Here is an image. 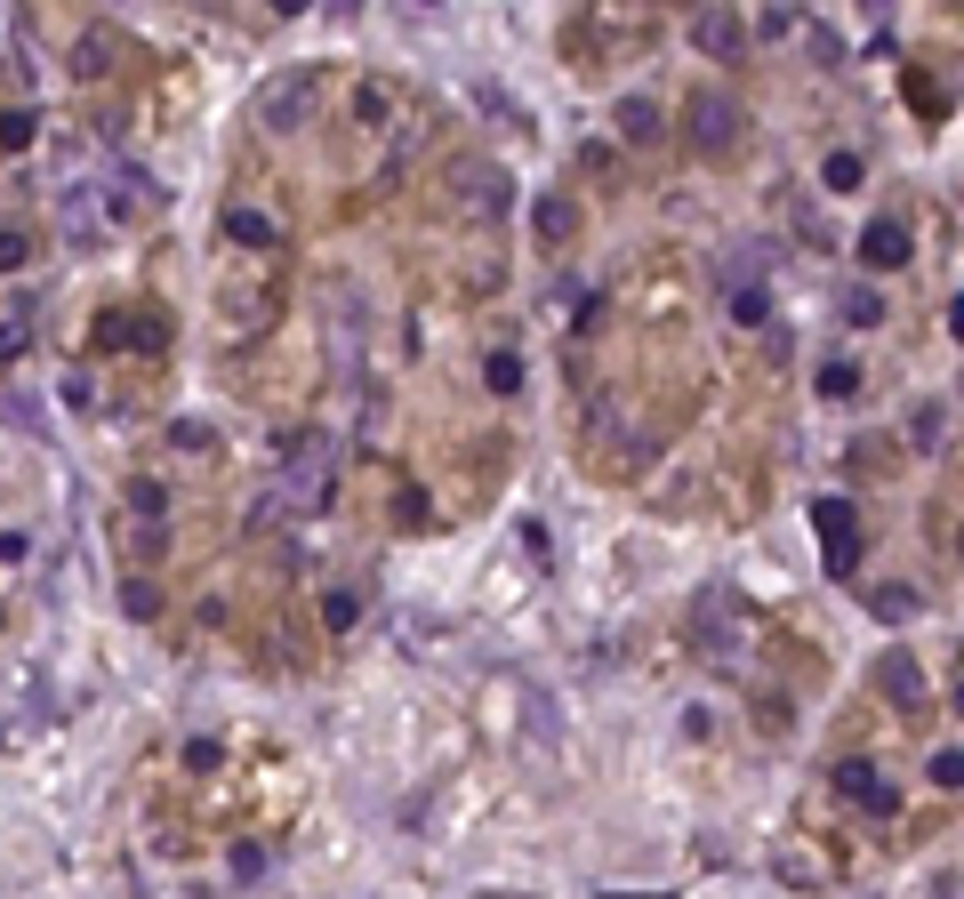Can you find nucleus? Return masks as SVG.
I'll return each instance as SVG.
<instances>
[{"label":"nucleus","mask_w":964,"mask_h":899,"mask_svg":"<svg viewBox=\"0 0 964 899\" xmlns=\"http://www.w3.org/2000/svg\"><path fill=\"white\" fill-rule=\"evenodd\" d=\"M683 635H692V650H700L707 667H740V659H747V618H740V603L723 595V586L692 595V610H683Z\"/></svg>","instance_id":"f257e3e1"},{"label":"nucleus","mask_w":964,"mask_h":899,"mask_svg":"<svg viewBox=\"0 0 964 899\" xmlns=\"http://www.w3.org/2000/svg\"><path fill=\"white\" fill-rule=\"evenodd\" d=\"M451 193H459V210H474V218H506V201H514V178L499 161H451Z\"/></svg>","instance_id":"f03ea898"},{"label":"nucleus","mask_w":964,"mask_h":899,"mask_svg":"<svg viewBox=\"0 0 964 899\" xmlns=\"http://www.w3.org/2000/svg\"><path fill=\"white\" fill-rule=\"evenodd\" d=\"M683 129H692L700 153H723V145L740 137V105H732L723 89H692V97H683Z\"/></svg>","instance_id":"7ed1b4c3"},{"label":"nucleus","mask_w":964,"mask_h":899,"mask_svg":"<svg viewBox=\"0 0 964 899\" xmlns=\"http://www.w3.org/2000/svg\"><path fill=\"white\" fill-rule=\"evenodd\" d=\"M812 531H820V546H829V570L844 578L860 563V514H852V498H820L812 506Z\"/></svg>","instance_id":"20e7f679"},{"label":"nucleus","mask_w":964,"mask_h":899,"mask_svg":"<svg viewBox=\"0 0 964 899\" xmlns=\"http://www.w3.org/2000/svg\"><path fill=\"white\" fill-rule=\"evenodd\" d=\"M916 257V233H908V218H868V225H860V265H876V273H901Z\"/></svg>","instance_id":"39448f33"},{"label":"nucleus","mask_w":964,"mask_h":899,"mask_svg":"<svg viewBox=\"0 0 964 899\" xmlns=\"http://www.w3.org/2000/svg\"><path fill=\"white\" fill-rule=\"evenodd\" d=\"M836 795H844V804H860V811H876V819L901 811V787H892L876 764H836Z\"/></svg>","instance_id":"423d86ee"},{"label":"nucleus","mask_w":964,"mask_h":899,"mask_svg":"<svg viewBox=\"0 0 964 899\" xmlns=\"http://www.w3.org/2000/svg\"><path fill=\"white\" fill-rule=\"evenodd\" d=\"M692 49H700V57H715V64H740L747 24H740L732 9H692Z\"/></svg>","instance_id":"0eeeda50"},{"label":"nucleus","mask_w":964,"mask_h":899,"mask_svg":"<svg viewBox=\"0 0 964 899\" xmlns=\"http://www.w3.org/2000/svg\"><path fill=\"white\" fill-rule=\"evenodd\" d=\"M611 129L627 137V145H660V129H667V113H660V97H643V89H627L611 105Z\"/></svg>","instance_id":"6e6552de"},{"label":"nucleus","mask_w":964,"mask_h":899,"mask_svg":"<svg viewBox=\"0 0 964 899\" xmlns=\"http://www.w3.org/2000/svg\"><path fill=\"white\" fill-rule=\"evenodd\" d=\"M868 683L884 690V699H892V707H916V699H924V667L908 659V650H884V659L868 667Z\"/></svg>","instance_id":"1a4fd4ad"},{"label":"nucleus","mask_w":964,"mask_h":899,"mask_svg":"<svg viewBox=\"0 0 964 899\" xmlns=\"http://www.w3.org/2000/svg\"><path fill=\"white\" fill-rule=\"evenodd\" d=\"M258 113H265L273 129H298L305 113H314V81H273V89L258 97Z\"/></svg>","instance_id":"9d476101"},{"label":"nucleus","mask_w":964,"mask_h":899,"mask_svg":"<svg viewBox=\"0 0 964 899\" xmlns=\"http://www.w3.org/2000/svg\"><path fill=\"white\" fill-rule=\"evenodd\" d=\"M860 603H868V618H884V627H908V618L924 610L916 586H860Z\"/></svg>","instance_id":"9b49d317"},{"label":"nucleus","mask_w":964,"mask_h":899,"mask_svg":"<svg viewBox=\"0 0 964 899\" xmlns=\"http://www.w3.org/2000/svg\"><path fill=\"white\" fill-rule=\"evenodd\" d=\"M531 225H539V241H546V250H563V241L579 233V210H571V201H563V193H546V201H539V210H531Z\"/></svg>","instance_id":"f8f14e48"},{"label":"nucleus","mask_w":964,"mask_h":899,"mask_svg":"<svg viewBox=\"0 0 964 899\" xmlns=\"http://www.w3.org/2000/svg\"><path fill=\"white\" fill-rule=\"evenodd\" d=\"M820 185H829V193H860V185H868V161H860L852 145H836L829 161H820Z\"/></svg>","instance_id":"ddd939ff"},{"label":"nucleus","mask_w":964,"mask_h":899,"mask_svg":"<svg viewBox=\"0 0 964 899\" xmlns=\"http://www.w3.org/2000/svg\"><path fill=\"white\" fill-rule=\"evenodd\" d=\"M836 314H844V330H876V322H884V297H876L868 282H852V290L836 297Z\"/></svg>","instance_id":"4468645a"},{"label":"nucleus","mask_w":964,"mask_h":899,"mask_svg":"<svg viewBox=\"0 0 964 899\" xmlns=\"http://www.w3.org/2000/svg\"><path fill=\"white\" fill-rule=\"evenodd\" d=\"M732 322H740V330H772V297H764V282H732Z\"/></svg>","instance_id":"2eb2a0df"},{"label":"nucleus","mask_w":964,"mask_h":899,"mask_svg":"<svg viewBox=\"0 0 964 899\" xmlns=\"http://www.w3.org/2000/svg\"><path fill=\"white\" fill-rule=\"evenodd\" d=\"M225 241H241V250H273V218H258V210H225Z\"/></svg>","instance_id":"dca6fc26"},{"label":"nucleus","mask_w":964,"mask_h":899,"mask_svg":"<svg viewBox=\"0 0 964 899\" xmlns=\"http://www.w3.org/2000/svg\"><path fill=\"white\" fill-rule=\"evenodd\" d=\"M354 618H362V595H347V586H330V595H322V627H330V635H347Z\"/></svg>","instance_id":"f3484780"},{"label":"nucleus","mask_w":964,"mask_h":899,"mask_svg":"<svg viewBox=\"0 0 964 899\" xmlns=\"http://www.w3.org/2000/svg\"><path fill=\"white\" fill-rule=\"evenodd\" d=\"M852 394H860V370H852V362L836 354L829 370H820V402H852Z\"/></svg>","instance_id":"a211bd4d"},{"label":"nucleus","mask_w":964,"mask_h":899,"mask_svg":"<svg viewBox=\"0 0 964 899\" xmlns=\"http://www.w3.org/2000/svg\"><path fill=\"white\" fill-rule=\"evenodd\" d=\"M129 506L145 514V523H161V514H169V491H161L153 474H137V482H129Z\"/></svg>","instance_id":"6ab92c4d"},{"label":"nucleus","mask_w":964,"mask_h":899,"mask_svg":"<svg viewBox=\"0 0 964 899\" xmlns=\"http://www.w3.org/2000/svg\"><path fill=\"white\" fill-rule=\"evenodd\" d=\"M32 137H41V121H32L24 105H17V113H0V145H9V153H32Z\"/></svg>","instance_id":"aec40b11"},{"label":"nucleus","mask_w":964,"mask_h":899,"mask_svg":"<svg viewBox=\"0 0 964 899\" xmlns=\"http://www.w3.org/2000/svg\"><path fill=\"white\" fill-rule=\"evenodd\" d=\"M482 377H491V394H514V386H523V362H514L506 345H499V354L482 362Z\"/></svg>","instance_id":"412c9836"},{"label":"nucleus","mask_w":964,"mask_h":899,"mask_svg":"<svg viewBox=\"0 0 964 899\" xmlns=\"http://www.w3.org/2000/svg\"><path fill=\"white\" fill-rule=\"evenodd\" d=\"M941 434H948V418H941V410H933V402H924V410H916V418H908V442H916V450H933Z\"/></svg>","instance_id":"4be33fe9"},{"label":"nucleus","mask_w":964,"mask_h":899,"mask_svg":"<svg viewBox=\"0 0 964 899\" xmlns=\"http://www.w3.org/2000/svg\"><path fill=\"white\" fill-rule=\"evenodd\" d=\"M933 787H964V747H933Z\"/></svg>","instance_id":"5701e85b"},{"label":"nucleus","mask_w":964,"mask_h":899,"mask_svg":"<svg viewBox=\"0 0 964 899\" xmlns=\"http://www.w3.org/2000/svg\"><path fill=\"white\" fill-rule=\"evenodd\" d=\"M218 434L210 426H201V418H178V426H169V450H210Z\"/></svg>","instance_id":"b1692460"},{"label":"nucleus","mask_w":964,"mask_h":899,"mask_svg":"<svg viewBox=\"0 0 964 899\" xmlns=\"http://www.w3.org/2000/svg\"><path fill=\"white\" fill-rule=\"evenodd\" d=\"M24 257H32V250H24V233H17V225H0V273H24Z\"/></svg>","instance_id":"393cba45"},{"label":"nucleus","mask_w":964,"mask_h":899,"mask_svg":"<svg viewBox=\"0 0 964 899\" xmlns=\"http://www.w3.org/2000/svg\"><path fill=\"white\" fill-rule=\"evenodd\" d=\"M804 49H812L820 64H844V49H836V32H829V24H812V32H804Z\"/></svg>","instance_id":"a878e982"},{"label":"nucleus","mask_w":964,"mask_h":899,"mask_svg":"<svg viewBox=\"0 0 964 899\" xmlns=\"http://www.w3.org/2000/svg\"><path fill=\"white\" fill-rule=\"evenodd\" d=\"M121 603H129V618H153V586H145V578H129V595H121Z\"/></svg>","instance_id":"bb28decb"},{"label":"nucleus","mask_w":964,"mask_h":899,"mask_svg":"<svg viewBox=\"0 0 964 899\" xmlns=\"http://www.w3.org/2000/svg\"><path fill=\"white\" fill-rule=\"evenodd\" d=\"M218 755H225L218 739H193V747H185V764H193V771H218Z\"/></svg>","instance_id":"cd10ccee"},{"label":"nucleus","mask_w":964,"mask_h":899,"mask_svg":"<svg viewBox=\"0 0 964 899\" xmlns=\"http://www.w3.org/2000/svg\"><path fill=\"white\" fill-rule=\"evenodd\" d=\"M755 32H772V41H780V32H796V9H764V17H755Z\"/></svg>","instance_id":"c85d7f7f"},{"label":"nucleus","mask_w":964,"mask_h":899,"mask_svg":"<svg viewBox=\"0 0 964 899\" xmlns=\"http://www.w3.org/2000/svg\"><path fill=\"white\" fill-rule=\"evenodd\" d=\"M24 354V322H9V330H0V362H17Z\"/></svg>","instance_id":"c756f323"},{"label":"nucleus","mask_w":964,"mask_h":899,"mask_svg":"<svg viewBox=\"0 0 964 899\" xmlns=\"http://www.w3.org/2000/svg\"><path fill=\"white\" fill-rule=\"evenodd\" d=\"M948 322H956V345H964V297H956V305H948Z\"/></svg>","instance_id":"7c9ffc66"},{"label":"nucleus","mask_w":964,"mask_h":899,"mask_svg":"<svg viewBox=\"0 0 964 899\" xmlns=\"http://www.w3.org/2000/svg\"><path fill=\"white\" fill-rule=\"evenodd\" d=\"M948 715H956V723H964V683H956V690H948Z\"/></svg>","instance_id":"2f4dec72"},{"label":"nucleus","mask_w":964,"mask_h":899,"mask_svg":"<svg viewBox=\"0 0 964 899\" xmlns=\"http://www.w3.org/2000/svg\"><path fill=\"white\" fill-rule=\"evenodd\" d=\"M956 546H964V538H956Z\"/></svg>","instance_id":"473e14b6"}]
</instances>
